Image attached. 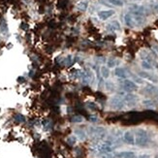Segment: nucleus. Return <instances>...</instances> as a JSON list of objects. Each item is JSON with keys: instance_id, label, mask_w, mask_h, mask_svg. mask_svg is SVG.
Masks as SVG:
<instances>
[{"instance_id": "nucleus-9", "label": "nucleus", "mask_w": 158, "mask_h": 158, "mask_svg": "<svg viewBox=\"0 0 158 158\" xmlns=\"http://www.w3.org/2000/svg\"><path fill=\"white\" fill-rule=\"evenodd\" d=\"M114 15V10H102V11H99L97 13V16L100 20L102 21H106L108 18H111Z\"/></svg>"}, {"instance_id": "nucleus-25", "label": "nucleus", "mask_w": 158, "mask_h": 158, "mask_svg": "<svg viewBox=\"0 0 158 158\" xmlns=\"http://www.w3.org/2000/svg\"><path fill=\"white\" fill-rule=\"evenodd\" d=\"M88 119H89V121H91V122H97L98 121V117H96V115H90Z\"/></svg>"}, {"instance_id": "nucleus-21", "label": "nucleus", "mask_w": 158, "mask_h": 158, "mask_svg": "<svg viewBox=\"0 0 158 158\" xmlns=\"http://www.w3.org/2000/svg\"><path fill=\"white\" fill-rule=\"evenodd\" d=\"M84 121V117H83V115H74L72 118H71V122L73 123H82Z\"/></svg>"}, {"instance_id": "nucleus-27", "label": "nucleus", "mask_w": 158, "mask_h": 158, "mask_svg": "<svg viewBox=\"0 0 158 158\" xmlns=\"http://www.w3.org/2000/svg\"><path fill=\"white\" fill-rule=\"evenodd\" d=\"M18 82H24V78H22V77H20V78L18 79Z\"/></svg>"}, {"instance_id": "nucleus-10", "label": "nucleus", "mask_w": 158, "mask_h": 158, "mask_svg": "<svg viewBox=\"0 0 158 158\" xmlns=\"http://www.w3.org/2000/svg\"><path fill=\"white\" fill-rule=\"evenodd\" d=\"M114 158H136V153L134 151H119V152H115L113 153Z\"/></svg>"}, {"instance_id": "nucleus-24", "label": "nucleus", "mask_w": 158, "mask_h": 158, "mask_svg": "<svg viewBox=\"0 0 158 158\" xmlns=\"http://www.w3.org/2000/svg\"><path fill=\"white\" fill-rule=\"evenodd\" d=\"M14 119H15V121H17L18 123L25 122V117H24V115H22L21 114H17L14 117Z\"/></svg>"}, {"instance_id": "nucleus-22", "label": "nucleus", "mask_w": 158, "mask_h": 158, "mask_svg": "<svg viewBox=\"0 0 158 158\" xmlns=\"http://www.w3.org/2000/svg\"><path fill=\"white\" fill-rule=\"evenodd\" d=\"M77 137L75 136V135H72V136H69L67 139H66V142H67V144L69 145H76V142H77Z\"/></svg>"}, {"instance_id": "nucleus-17", "label": "nucleus", "mask_w": 158, "mask_h": 158, "mask_svg": "<svg viewBox=\"0 0 158 158\" xmlns=\"http://www.w3.org/2000/svg\"><path fill=\"white\" fill-rule=\"evenodd\" d=\"M100 74H101L103 79H108L110 77V68L107 66H101L100 68Z\"/></svg>"}, {"instance_id": "nucleus-20", "label": "nucleus", "mask_w": 158, "mask_h": 158, "mask_svg": "<svg viewBox=\"0 0 158 158\" xmlns=\"http://www.w3.org/2000/svg\"><path fill=\"white\" fill-rule=\"evenodd\" d=\"M108 3H110L111 5H114L115 7H122L124 5V2L122 0H106Z\"/></svg>"}, {"instance_id": "nucleus-5", "label": "nucleus", "mask_w": 158, "mask_h": 158, "mask_svg": "<svg viewBox=\"0 0 158 158\" xmlns=\"http://www.w3.org/2000/svg\"><path fill=\"white\" fill-rule=\"evenodd\" d=\"M105 133H106L105 128H104V127H101V126L89 127V128H88V134L96 139H102L104 136H105Z\"/></svg>"}, {"instance_id": "nucleus-29", "label": "nucleus", "mask_w": 158, "mask_h": 158, "mask_svg": "<svg viewBox=\"0 0 158 158\" xmlns=\"http://www.w3.org/2000/svg\"><path fill=\"white\" fill-rule=\"evenodd\" d=\"M135 1H140V0H135Z\"/></svg>"}, {"instance_id": "nucleus-1", "label": "nucleus", "mask_w": 158, "mask_h": 158, "mask_svg": "<svg viewBox=\"0 0 158 158\" xmlns=\"http://www.w3.org/2000/svg\"><path fill=\"white\" fill-rule=\"evenodd\" d=\"M123 21H124V24L127 27L136 28V27H140V26L144 25L145 21V16H142L141 14L129 11L128 13H126L124 16H123Z\"/></svg>"}, {"instance_id": "nucleus-26", "label": "nucleus", "mask_w": 158, "mask_h": 158, "mask_svg": "<svg viewBox=\"0 0 158 158\" xmlns=\"http://www.w3.org/2000/svg\"><path fill=\"white\" fill-rule=\"evenodd\" d=\"M136 158H150V156L148 155V154H141V155H139Z\"/></svg>"}, {"instance_id": "nucleus-15", "label": "nucleus", "mask_w": 158, "mask_h": 158, "mask_svg": "<svg viewBox=\"0 0 158 158\" xmlns=\"http://www.w3.org/2000/svg\"><path fill=\"white\" fill-rule=\"evenodd\" d=\"M142 106H144L145 109H148V110L155 109V103H154L151 99H145L144 101H142Z\"/></svg>"}, {"instance_id": "nucleus-7", "label": "nucleus", "mask_w": 158, "mask_h": 158, "mask_svg": "<svg viewBox=\"0 0 158 158\" xmlns=\"http://www.w3.org/2000/svg\"><path fill=\"white\" fill-rule=\"evenodd\" d=\"M138 76L142 80H146L148 82L152 83H158V78L153 74H150L148 71H140L138 73Z\"/></svg>"}, {"instance_id": "nucleus-6", "label": "nucleus", "mask_w": 158, "mask_h": 158, "mask_svg": "<svg viewBox=\"0 0 158 158\" xmlns=\"http://www.w3.org/2000/svg\"><path fill=\"white\" fill-rule=\"evenodd\" d=\"M110 105L114 110H121L125 106V102L123 101L121 96H115L110 100Z\"/></svg>"}, {"instance_id": "nucleus-23", "label": "nucleus", "mask_w": 158, "mask_h": 158, "mask_svg": "<svg viewBox=\"0 0 158 158\" xmlns=\"http://www.w3.org/2000/svg\"><path fill=\"white\" fill-rule=\"evenodd\" d=\"M73 62H74V59H73V56L71 55H69L63 59V64L66 65V66H70Z\"/></svg>"}, {"instance_id": "nucleus-13", "label": "nucleus", "mask_w": 158, "mask_h": 158, "mask_svg": "<svg viewBox=\"0 0 158 158\" xmlns=\"http://www.w3.org/2000/svg\"><path fill=\"white\" fill-rule=\"evenodd\" d=\"M74 133H75V136L77 137V139H79V140H80V141H84L87 137V133L84 130L80 129V128L75 129Z\"/></svg>"}, {"instance_id": "nucleus-8", "label": "nucleus", "mask_w": 158, "mask_h": 158, "mask_svg": "<svg viewBox=\"0 0 158 158\" xmlns=\"http://www.w3.org/2000/svg\"><path fill=\"white\" fill-rule=\"evenodd\" d=\"M122 140L127 145H135V134L130 130L125 131L124 134H123V136H122Z\"/></svg>"}, {"instance_id": "nucleus-4", "label": "nucleus", "mask_w": 158, "mask_h": 158, "mask_svg": "<svg viewBox=\"0 0 158 158\" xmlns=\"http://www.w3.org/2000/svg\"><path fill=\"white\" fill-rule=\"evenodd\" d=\"M120 86H121L122 89H124L125 91L129 92V93L130 92L138 90V84L132 80H128V79L123 80L121 82V83H120Z\"/></svg>"}, {"instance_id": "nucleus-12", "label": "nucleus", "mask_w": 158, "mask_h": 158, "mask_svg": "<svg viewBox=\"0 0 158 158\" xmlns=\"http://www.w3.org/2000/svg\"><path fill=\"white\" fill-rule=\"evenodd\" d=\"M114 76L119 79L125 80L127 78V76H128V72L123 67H117L114 69Z\"/></svg>"}, {"instance_id": "nucleus-16", "label": "nucleus", "mask_w": 158, "mask_h": 158, "mask_svg": "<svg viewBox=\"0 0 158 158\" xmlns=\"http://www.w3.org/2000/svg\"><path fill=\"white\" fill-rule=\"evenodd\" d=\"M141 66L145 71H150V70H152V69H153L152 62H149V61H148V60H142Z\"/></svg>"}, {"instance_id": "nucleus-2", "label": "nucleus", "mask_w": 158, "mask_h": 158, "mask_svg": "<svg viewBox=\"0 0 158 158\" xmlns=\"http://www.w3.org/2000/svg\"><path fill=\"white\" fill-rule=\"evenodd\" d=\"M148 142L149 136L148 131L142 128L137 129L136 133H135V145L141 146V148H144V146H146L148 145Z\"/></svg>"}, {"instance_id": "nucleus-18", "label": "nucleus", "mask_w": 158, "mask_h": 158, "mask_svg": "<svg viewBox=\"0 0 158 158\" xmlns=\"http://www.w3.org/2000/svg\"><path fill=\"white\" fill-rule=\"evenodd\" d=\"M0 32H1L2 35H7L8 34V25H7L5 20H3L0 22Z\"/></svg>"}, {"instance_id": "nucleus-14", "label": "nucleus", "mask_w": 158, "mask_h": 158, "mask_svg": "<svg viewBox=\"0 0 158 158\" xmlns=\"http://www.w3.org/2000/svg\"><path fill=\"white\" fill-rule=\"evenodd\" d=\"M76 8L78 9L80 12H86L88 8V2L86 0H83V1H80L76 4Z\"/></svg>"}, {"instance_id": "nucleus-3", "label": "nucleus", "mask_w": 158, "mask_h": 158, "mask_svg": "<svg viewBox=\"0 0 158 158\" xmlns=\"http://www.w3.org/2000/svg\"><path fill=\"white\" fill-rule=\"evenodd\" d=\"M95 149H96V151H98L100 153H104V154L111 153L114 149V142L110 141V140L104 141V142H100V144H98L97 145H96Z\"/></svg>"}, {"instance_id": "nucleus-19", "label": "nucleus", "mask_w": 158, "mask_h": 158, "mask_svg": "<svg viewBox=\"0 0 158 158\" xmlns=\"http://www.w3.org/2000/svg\"><path fill=\"white\" fill-rule=\"evenodd\" d=\"M119 64V61L115 58H109L107 61V67L108 68H114Z\"/></svg>"}, {"instance_id": "nucleus-28", "label": "nucleus", "mask_w": 158, "mask_h": 158, "mask_svg": "<svg viewBox=\"0 0 158 158\" xmlns=\"http://www.w3.org/2000/svg\"><path fill=\"white\" fill-rule=\"evenodd\" d=\"M154 158H158V155H155V156H154Z\"/></svg>"}, {"instance_id": "nucleus-11", "label": "nucleus", "mask_w": 158, "mask_h": 158, "mask_svg": "<svg viewBox=\"0 0 158 158\" xmlns=\"http://www.w3.org/2000/svg\"><path fill=\"white\" fill-rule=\"evenodd\" d=\"M106 28L108 31H110V32H115V31H119V30L121 29V26L117 21H113L107 24Z\"/></svg>"}]
</instances>
